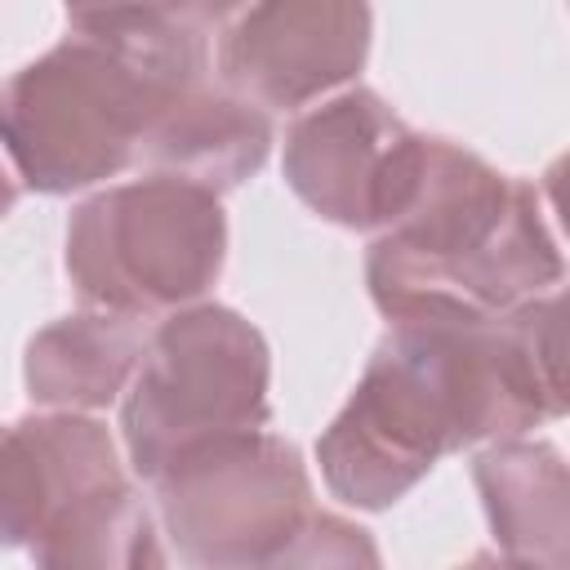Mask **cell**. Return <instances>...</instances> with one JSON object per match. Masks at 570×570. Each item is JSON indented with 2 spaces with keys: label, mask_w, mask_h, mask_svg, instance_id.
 <instances>
[{
  "label": "cell",
  "mask_w": 570,
  "mask_h": 570,
  "mask_svg": "<svg viewBox=\"0 0 570 570\" xmlns=\"http://www.w3.org/2000/svg\"><path fill=\"white\" fill-rule=\"evenodd\" d=\"M561 414V294L494 321H401L321 432L316 463L334 499L383 512L436 459L525 436Z\"/></svg>",
  "instance_id": "1"
},
{
  "label": "cell",
  "mask_w": 570,
  "mask_h": 570,
  "mask_svg": "<svg viewBox=\"0 0 570 570\" xmlns=\"http://www.w3.org/2000/svg\"><path fill=\"white\" fill-rule=\"evenodd\" d=\"M223 9H67V36L0 85V151L40 196H71L134 165L147 120L209 76Z\"/></svg>",
  "instance_id": "2"
},
{
  "label": "cell",
  "mask_w": 570,
  "mask_h": 570,
  "mask_svg": "<svg viewBox=\"0 0 570 570\" xmlns=\"http://www.w3.org/2000/svg\"><path fill=\"white\" fill-rule=\"evenodd\" d=\"M561 276L539 187L423 134L410 196L365 249V285L387 325L494 321L557 294Z\"/></svg>",
  "instance_id": "3"
},
{
  "label": "cell",
  "mask_w": 570,
  "mask_h": 570,
  "mask_svg": "<svg viewBox=\"0 0 570 570\" xmlns=\"http://www.w3.org/2000/svg\"><path fill=\"white\" fill-rule=\"evenodd\" d=\"M67 281L89 312L156 316L196 307L227 263V214L205 187L134 178L85 196L67 218Z\"/></svg>",
  "instance_id": "4"
},
{
  "label": "cell",
  "mask_w": 570,
  "mask_h": 570,
  "mask_svg": "<svg viewBox=\"0 0 570 570\" xmlns=\"http://www.w3.org/2000/svg\"><path fill=\"white\" fill-rule=\"evenodd\" d=\"M272 352L258 325L223 303L165 316L120 401V436L134 472L156 481L183 454L263 432L272 419Z\"/></svg>",
  "instance_id": "5"
},
{
  "label": "cell",
  "mask_w": 570,
  "mask_h": 570,
  "mask_svg": "<svg viewBox=\"0 0 570 570\" xmlns=\"http://www.w3.org/2000/svg\"><path fill=\"white\" fill-rule=\"evenodd\" d=\"M151 485L156 525L187 570H263L312 517L307 463L267 428L200 445Z\"/></svg>",
  "instance_id": "6"
},
{
  "label": "cell",
  "mask_w": 570,
  "mask_h": 570,
  "mask_svg": "<svg viewBox=\"0 0 570 570\" xmlns=\"http://www.w3.org/2000/svg\"><path fill=\"white\" fill-rule=\"evenodd\" d=\"M414 134L374 89H343L285 134V183L325 223L379 236L405 205L419 169Z\"/></svg>",
  "instance_id": "7"
},
{
  "label": "cell",
  "mask_w": 570,
  "mask_h": 570,
  "mask_svg": "<svg viewBox=\"0 0 570 570\" xmlns=\"http://www.w3.org/2000/svg\"><path fill=\"white\" fill-rule=\"evenodd\" d=\"M370 58V9L356 0H267L223 9L218 85L258 111H298L347 85Z\"/></svg>",
  "instance_id": "8"
},
{
  "label": "cell",
  "mask_w": 570,
  "mask_h": 570,
  "mask_svg": "<svg viewBox=\"0 0 570 570\" xmlns=\"http://www.w3.org/2000/svg\"><path fill=\"white\" fill-rule=\"evenodd\" d=\"M129 481L111 432L85 414H27L0 428V552L27 548L76 494Z\"/></svg>",
  "instance_id": "9"
},
{
  "label": "cell",
  "mask_w": 570,
  "mask_h": 570,
  "mask_svg": "<svg viewBox=\"0 0 570 570\" xmlns=\"http://www.w3.org/2000/svg\"><path fill=\"white\" fill-rule=\"evenodd\" d=\"M272 116L227 94L218 80H196L178 89L138 134L134 165L147 174L205 187L214 196L240 187L267 165Z\"/></svg>",
  "instance_id": "10"
},
{
  "label": "cell",
  "mask_w": 570,
  "mask_h": 570,
  "mask_svg": "<svg viewBox=\"0 0 570 570\" xmlns=\"http://www.w3.org/2000/svg\"><path fill=\"white\" fill-rule=\"evenodd\" d=\"M472 481L503 557L534 570H566L570 476L548 441H494L472 454Z\"/></svg>",
  "instance_id": "11"
},
{
  "label": "cell",
  "mask_w": 570,
  "mask_h": 570,
  "mask_svg": "<svg viewBox=\"0 0 570 570\" xmlns=\"http://www.w3.org/2000/svg\"><path fill=\"white\" fill-rule=\"evenodd\" d=\"M142 347L147 334L134 316H111V312L62 316L27 343V361H22L27 396L53 414L107 410L111 401L125 396L142 361Z\"/></svg>",
  "instance_id": "12"
},
{
  "label": "cell",
  "mask_w": 570,
  "mask_h": 570,
  "mask_svg": "<svg viewBox=\"0 0 570 570\" xmlns=\"http://www.w3.org/2000/svg\"><path fill=\"white\" fill-rule=\"evenodd\" d=\"M27 552L36 570H169L156 517L129 481L62 503Z\"/></svg>",
  "instance_id": "13"
},
{
  "label": "cell",
  "mask_w": 570,
  "mask_h": 570,
  "mask_svg": "<svg viewBox=\"0 0 570 570\" xmlns=\"http://www.w3.org/2000/svg\"><path fill=\"white\" fill-rule=\"evenodd\" d=\"M263 570H383V557L365 525L334 512H312Z\"/></svg>",
  "instance_id": "14"
},
{
  "label": "cell",
  "mask_w": 570,
  "mask_h": 570,
  "mask_svg": "<svg viewBox=\"0 0 570 570\" xmlns=\"http://www.w3.org/2000/svg\"><path fill=\"white\" fill-rule=\"evenodd\" d=\"M459 570H534V566H521V561H512V557H503V552H476V557L463 561Z\"/></svg>",
  "instance_id": "15"
},
{
  "label": "cell",
  "mask_w": 570,
  "mask_h": 570,
  "mask_svg": "<svg viewBox=\"0 0 570 570\" xmlns=\"http://www.w3.org/2000/svg\"><path fill=\"white\" fill-rule=\"evenodd\" d=\"M13 200H18V183H13V174L0 165V218L13 209Z\"/></svg>",
  "instance_id": "16"
}]
</instances>
